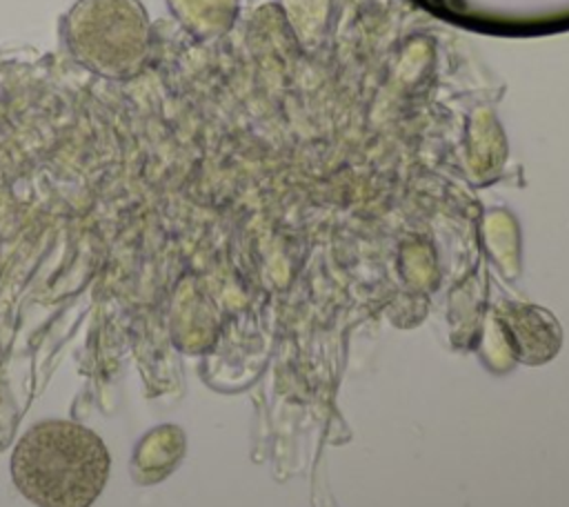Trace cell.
I'll return each instance as SVG.
<instances>
[{
  "instance_id": "4",
  "label": "cell",
  "mask_w": 569,
  "mask_h": 507,
  "mask_svg": "<svg viewBox=\"0 0 569 507\" xmlns=\"http://www.w3.org/2000/svg\"><path fill=\"white\" fill-rule=\"evenodd\" d=\"M176 22L198 40L227 33L240 11V0H167Z\"/></svg>"
},
{
  "instance_id": "2",
  "label": "cell",
  "mask_w": 569,
  "mask_h": 507,
  "mask_svg": "<svg viewBox=\"0 0 569 507\" xmlns=\"http://www.w3.org/2000/svg\"><path fill=\"white\" fill-rule=\"evenodd\" d=\"M60 33L80 67L109 80L136 78L151 58V22L140 0H76Z\"/></svg>"
},
{
  "instance_id": "1",
  "label": "cell",
  "mask_w": 569,
  "mask_h": 507,
  "mask_svg": "<svg viewBox=\"0 0 569 507\" xmlns=\"http://www.w3.org/2000/svg\"><path fill=\"white\" fill-rule=\"evenodd\" d=\"M9 469L36 507H91L109 480L111 454L82 422L44 418L20 436Z\"/></svg>"
},
{
  "instance_id": "3",
  "label": "cell",
  "mask_w": 569,
  "mask_h": 507,
  "mask_svg": "<svg viewBox=\"0 0 569 507\" xmlns=\"http://www.w3.org/2000/svg\"><path fill=\"white\" fill-rule=\"evenodd\" d=\"M496 318L518 362L538 367L560 351L562 329L547 309L529 302H502Z\"/></svg>"
}]
</instances>
